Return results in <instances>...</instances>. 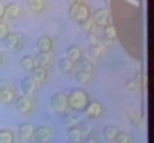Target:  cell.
<instances>
[{
    "label": "cell",
    "instance_id": "cell-24",
    "mask_svg": "<svg viewBox=\"0 0 154 143\" xmlns=\"http://www.w3.org/2000/svg\"><path fill=\"white\" fill-rule=\"evenodd\" d=\"M14 142H15V136L11 130L0 128V143H14Z\"/></svg>",
    "mask_w": 154,
    "mask_h": 143
},
{
    "label": "cell",
    "instance_id": "cell-19",
    "mask_svg": "<svg viewBox=\"0 0 154 143\" xmlns=\"http://www.w3.org/2000/svg\"><path fill=\"white\" fill-rule=\"evenodd\" d=\"M65 57L71 62H79L82 59V50L77 45H69L65 51Z\"/></svg>",
    "mask_w": 154,
    "mask_h": 143
},
{
    "label": "cell",
    "instance_id": "cell-27",
    "mask_svg": "<svg viewBox=\"0 0 154 143\" xmlns=\"http://www.w3.org/2000/svg\"><path fill=\"white\" fill-rule=\"evenodd\" d=\"M103 51H104V50H103V45H101V44H100V45H91V47H89V57L94 59V60H95V59H100V57L103 56Z\"/></svg>",
    "mask_w": 154,
    "mask_h": 143
},
{
    "label": "cell",
    "instance_id": "cell-11",
    "mask_svg": "<svg viewBox=\"0 0 154 143\" xmlns=\"http://www.w3.org/2000/svg\"><path fill=\"white\" fill-rule=\"evenodd\" d=\"M3 44H5V47L8 48V50H17L18 47H20V44H21V36L18 35V33H8L6 35V38L3 39Z\"/></svg>",
    "mask_w": 154,
    "mask_h": 143
},
{
    "label": "cell",
    "instance_id": "cell-37",
    "mask_svg": "<svg viewBox=\"0 0 154 143\" xmlns=\"http://www.w3.org/2000/svg\"><path fill=\"white\" fill-rule=\"evenodd\" d=\"M82 143H97V140H95V139H92V137H88V139H85Z\"/></svg>",
    "mask_w": 154,
    "mask_h": 143
},
{
    "label": "cell",
    "instance_id": "cell-36",
    "mask_svg": "<svg viewBox=\"0 0 154 143\" xmlns=\"http://www.w3.org/2000/svg\"><path fill=\"white\" fill-rule=\"evenodd\" d=\"M3 17H5V5L0 3V20H2Z\"/></svg>",
    "mask_w": 154,
    "mask_h": 143
},
{
    "label": "cell",
    "instance_id": "cell-32",
    "mask_svg": "<svg viewBox=\"0 0 154 143\" xmlns=\"http://www.w3.org/2000/svg\"><path fill=\"white\" fill-rule=\"evenodd\" d=\"M88 44H89V47H91V45H100V44H101V39H100L98 35H95L94 32H89V33H88Z\"/></svg>",
    "mask_w": 154,
    "mask_h": 143
},
{
    "label": "cell",
    "instance_id": "cell-21",
    "mask_svg": "<svg viewBox=\"0 0 154 143\" xmlns=\"http://www.w3.org/2000/svg\"><path fill=\"white\" fill-rule=\"evenodd\" d=\"M20 65H21V69L26 71V73H32V69L36 68V62H35V57L33 56H24V57H21Z\"/></svg>",
    "mask_w": 154,
    "mask_h": 143
},
{
    "label": "cell",
    "instance_id": "cell-12",
    "mask_svg": "<svg viewBox=\"0 0 154 143\" xmlns=\"http://www.w3.org/2000/svg\"><path fill=\"white\" fill-rule=\"evenodd\" d=\"M5 17L9 20H17L21 17V6L18 3H9L5 6Z\"/></svg>",
    "mask_w": 154,
    "mask_h": 143
},
{
    "label": "cell",
    "instance_id": "cell-23",
    "mask_svg": "<svg viewBox=\"0 0 154 143\" xmlns=\"http://www.w3.org/2000/svg\"><path fill=\"white\" fill-rule=\"evenodd\" d=\"M116 134H118V128L113 127V125H107V127L103 128V137L107 142H113L115 137H116Z\"/></svg>",
    "mask_w": 154,
    "mask_h": 143
},
{
    "label": "cell",
    "instance_id": "cell-10",
    "mask_svg": "<svg viewBox=\"0 0 154 143\" xmlns=\"http://www.w3.org/2000/svg\"><path fill=\"white\" fill-rule=\"evenodd\" d=\"M38 83L32 79V77H24L20 83V89H21V94L26 95V97H33L35 92H36V86Z\"/></svg>",
    "mask_w": 154,
    "mask_h": 143
},
{
    "label": "cell",
    "instance_id": "cell-31",
    "mask_svg": "<svg viewBox=\"0 0 154 143\" xmlns=\"http://www.w3.org/2000/svg\"><path fill=\"white\" fill-rule=\"evenodd\" d=\"M113 142H115V143H133L131 139H130L125 133H122V131H118V134H116V137H115Z\"/></svg>",
    "mask_w": 154,
    "mask_h": 143
},
{
    "label": "cell",
    "instance_id": "cell-35",
    "mask_svg": "<svg viewBox=\"0 0 154 143\" xmlns=\"http://www.w3.org/2000/svg\"><path fill=\"white\" fill-rule=\"evenodd\" d=\"M63 2H65L68 6H71V5H77V3H83L85 0H63Z\"/></svg>",
    "mask_w": 154,
    "mask_h": 143
},
{
    "label": "cell",
    "instance_id": "cell-13",
    "mask_svg": "<svg viewBox=\"0 0 154 143\" xmlns=\"http://www.w3.org/2000/svg\"><path fill=\"white\" fill-rule=\"evenodd\" d=\"M36 48H38V51L50 53V51H51V48H53V39H51L48 35L39 36V38H38V41H36Z\"/></svg>",
    "mask_w": 154,
    "mask_h": 143
},
{
    "label": "cell",
    "instance_id": "cell-20",
    "mask_svg": "<svg viewBox=\"0 0 154 143\" xmlns=\"http://www.w3.org/2000/svg\"><path fill=\"white\" fill-rule=\"evenodd\" d=\"M104 44L106 45H110L113 41H116V38H118V33H116V29H115V26L113 24H107V26H104Z\"/></svg>",
    "mask_w": 154,
    "mask_h": 143
},
{
    "label": "cell",
    "instance_id": "cell-2",
    "mask_svg": "<svg viewBox=\"0 0 154 143\" xmlns=\"http://www.w3.org/2000/svg\"><path fill=\"white\" fill-rule=\"evenodd\" d=\"M68 15L77 24H83L85 21L91 20V9L85 2L77 3V5H71V6H68Z\"/></svg>",
    "mask_w": 154,
    "mask_h": 143
},
{
    "label": "cell",
    "instance_id": "cell-6",
    "mask_svg": "<svg viewBox=\"0 0 154 143\" xmlns=\"http://www.w3.org/2000/svg\"><path fill=\"white\" fill-rule=\"evenodd\" d=\"M15 91L12 89L11 83L6 80H0V101L5 104H11L15 101Z\"/></svg>",
    "mask_w": 154,
    "mask_h": 143
},
{
    "label": "cell",
    "instance_id": "cell-25",
    "mask_svg": "<svg viewBox=\"0 0 154 143\" xmlns=\"http://www.w3.org/2000/svg\"><path fill=\"white\" fill-rule=\"evenodd\" d=\"M125 116H127V119L130 121V124H131L133 127H136L137 130H142V121H140V118H139L137 113H134V112H131V110H127V112H125Z\"/></svg>",
    "mask_w": 154,
    "mask_h": 143
},
{
    "label": "cell",
    "instance_id": "cell-38",
    "mask_svg": "<svg viewBox=\"0 0 154 143\" xmlns=\"http://www.w3.org/2000/svg\"><path fill=\"white\" fill-rule=\"evenodd\" d=\"M3 60H5V56H3V53H2V51H0V66L3 65Z\"/></svg>",
    "mask_w": 154,
    "mask_h": 143
},
{
    "label": "cell",
    "instance_id": "cell-14",
    "mask_svg": "<svg viewBox=\"0 0 154 143\" xmlns=\"http://www.w3.org/2000/svg\"><path fill=\"white\" fill-rule=\"evenodd\" d=\"M44 8H45L44 0H26V9L30 14H39L44 11Z\"/></svg>",
    "mask_w": 154,
    "mask_h": 143
},
{
    "label": "cell",
    "instance_id": "cell-16",
    "mask_svg": "<svg viewBox=\"0 0 154 143\" xmlns=\"http://www.w3.org/2000/svg\"><path fill=\"white\" fill-rule=\"evenodd\" d=\"M63 125L66 128H72V127H79L80 124V115L79 112H74V113H65L63 115Z\"/></svg>",
    "mask_w": 154,
    "mask_h": 143
},
{
    "label": "cell",
    "instance_id": "cell-22",
    "mask_svg": "<svg viewBox=\"0 0 154 143\" xmlns=\"http://www.w3.org/2000/svg\"><path fill=\"white\" fill-rule=\"evenodd\" d=\"M35 62H36V66H44L47 68L51 62V56L50 53H44V51H38V54L35 56Z\"/></svg>",
    "mask_w": 154,
    "mask_h": 143
},
{
    "label": "cell",
    "instance_id": "cell-33",
    "mask_svg": "<svg viewBox=\"0 0 154 143\" xmlns=\"http://www.w3.org/2000/svg\"><path fill=\"white\" fill-rule=\"evenodd\" d=\"M9 33V29H8V26L3 23V21H0V41H3L5 38H6V35Z\"/></svg>",
    "mask_w": 154,
    "mask_h": 143
},
{
    "label": "cell",
    "instance_id": "cell-26",
    "mask_svg": "<svg viewBox=\"0 0 154 143\" xmlns=\"http://www.w3.org/2000/svg\"><path fill=\"white\" fill-rule=\"evenodd\" d=\"M72 68H74V62L68 60L66 57H63V59L59 60V69L62 71L63 74H69L71 71H72Z\"/></svg>",
    "mask_w": 154,
    "mask_h": 143
},
{
    "label": "cell",
    "instance_id": "cell-9",
    "mask_svg": "<svg viewBox=\"0 0 154 143\" xmlns=\"http://www.w3.org/2000/svg\"><path fill=\"white\" fill-rule=\"evenodd\" d=\"M33 134H35V127L32 124H21L18 128V140L23 143H29L33 140Z\"/></svg>",
    "mask_w": 154,
    "mask_h": 143
},
{
    "label": "cell",
    "instance_id": "cell-4",
    "mask_svg": "<svg viewBox=\"0 0 154 143\" xmlns=\"http://www.w3.org/2000/svg\"><path fill=\"white\" fill-rule=\"evenodd\" d=\"M50 107L53 109V112L56 113H68L69 109H68V101H66V94L63 92H56L53 94L51 100H50Z\"/></svg>",
    "mask_w": 154,
    "mask_h": 143
},
{
    "label": "cell",
    "instance_id": "cell-18",
    "mask_svg": "<svg viewBox=\"0 0 154 143\" xmlns=\"http://www.w3.org/2000/svg\"><path fill=\"white\" fill-rule=\"evenodd\" d=\"M66 139H68L69 143H82V142H83V137H82V131H80V128H79V127L68 128Z\"/></svg>",
    "mask_w": 154,
    "mask_h": 143
},
{
    "label": "cell",
    "instance_id": "cell-30",
    "mask_svg": "<svg viewBox=\"0 0 154 143\" xmlns=\"http://www.w3.org/2000/svg\"><path fill=\"white\" fill-rule=\"evenodd\" d=\"M137 86H139V74H136L133 79H130V80H127V82H125V88H127V89H130V91L137 89Z\"/></svg>",
    "mask_w": 154,
    "mask_h": 143
},
{
    "label": "cell",
    "instance_id": "cell-3",
    "mask_svg": "<svg viewBox=\"0 0 154 143\" xmlns=\"http://www.w3.org/2000/svg\"><path fill=\"white\" fill-rule=\"evenodd\" d=\"M91 21L97 27H104L107 24H112V17H110L109 9H106V8L95 9L94 12H91Z\"/></svg>",
    "mask_w": 154,
    "mask_h": 143
},
{
    "label": "cell",
    "instance_id": "cell-5",
    "mask_svg": "<svg viewBox=\"0 0 154 143\" xmlns=\"http://www.w3.org/2000/svg\"><path fill=\"white\" fill-rule=\"evenodd\" d=\"M15 110L17 113L23 115V116H27L30 115L33 110H35V103L32 100V97H26V95H21L18 98H15Z\"/></svg>",
    "mask_w": 154,
    "mask_h": 143
},
{
    "label": "cell",
    "instance_id": "cell-15",
    "mask_svg": "<svg viewBox=\"0 0 154 143\" xmlns=\"http://www.w3.org/2000/svg\"><path fill=\"white\" fill-rule=\"evenodd\" d=\"M75 82L79 86H85V85H89L94 82V73H86V71H82L79 69L75 74Z\"/></svg>",
    "mask_w": 154,
    "mask_h": 143
},
{
    "label": "cell",
    "instance_id": "cell-7",
    "mask_svg": "<svg viewBox=\"0 0 154 143\" xmlns=\"http://www.w3.org/2000/svg\"><path fill=\"white\" fill-rule=\"evenodd\" d=\"M103 112H104V109L100 101H89L83 110V113L88 119H98L103 116Z\"/></svg>",
    "mask_w": 154,
    "mask_h": 143
},
{
    "label": "cell",
    "instance_id": "cell-34",
    "mask_svg": "<svg viewBox=\"0 0 154 143\" xmlns=\"http://www.w3.org/2000/svg\"><path fill=\"white\" fill-rule=\"evenodd\" d=\"M80 26L83 27V30H85L86 33H89V32H92V26H94V24H92V21H91V20H88V21H85V23H83V24H80Z\"/></svg>",
    "mask_w": 154,
    "mask_h": 143
},
{
    "label": "cell",
    "instance_id": "cell-1",
    "mask_svg": "<svg viewBox=\"0 0 154 143\" xmlns=\"http://www.w3.org/2000/svg\"><path fill=\"white\" fill-rule=\"evenodd\" d=\"M66 101H68V109L71 112L82 113L91 100L83 89H72L69 91V94H66Z\"/></svg>",
    "mask_w": 154,
    "mask_h": 143
},
{
    "label": "cell",
    "instance_id": "cell-28",
    "mask_svg": "<svg viewBox=\"0 0 154 143\" xmlns=\"http://www.w3.org/2000/svg\"><path fill=\"white\" fill-rule=\"evenodd\" d=\"M79 128H80V131H82V137H83V140L88 139V137H91L92 133H94V127H92L89 122L82 124V127H79Z\"/></svg>",
    "mask_w": 154,
    "mask_h": 143
},
{
    "label": "cell",
    "instance_id": "cell-8",
    "mask_svg": "<svg viewBox=\"0 0 154 143\" xmlns=\"http://www.w3.org/2000/svg\"><path fill=\"white\" fill-rule=\"evenodd\" d=\"M53 137V131L50 127L47 125H41L38 128H35V134H33V139L38 142V143H50Z\"/></svg>",
    "mask_w": 154,
    "mask_h": 143
},
{
    "label": "cell",
    "instance_id": "cell-17",
    "mask_svg": "<svg viewBox=\"0 0 154 143\" xmlns=\"http://www.w3.org/2000/svg\"><path fill=\"white\" fill-rule=\"evenodd\" d=\"M47 77H48L47 68H44V66H36V68L32 69V79H33L36 83H44V82L47 80Z\"/></svg>",
    "mask_w": 154,
    "mask_h": 143
},
{
    "label": "cell",
    "instance_id": "cell-29",
    "mask_svg": "<svg viewBox=\"0 0 154 143\" xmlns=\"http://www.w3.org/2000/svg\"><path fill=\"white\" fill-rule=\"evenodd\" d=\"M82 62H80V69L82 71H86V73H94V65H92V62L91 60H88V59H80Z\"/></svg>",
    "mask_w": 154,
    "mask_h": 143
}]
</instances>
